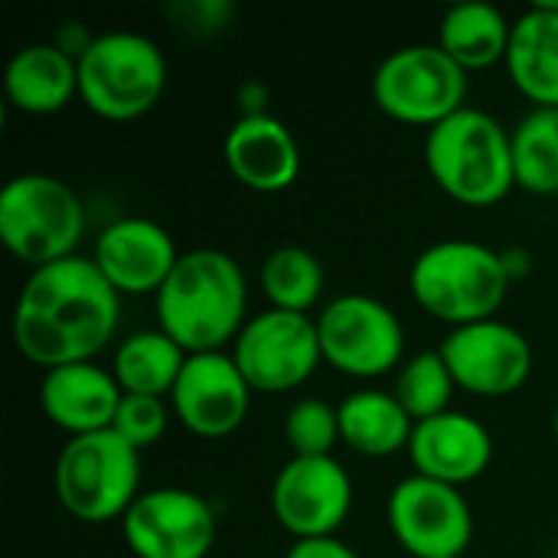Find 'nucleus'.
<instances>
[{"instance_id": "28", "label": "nucleus", "mask_w": 558, "mask_h": 558, "mask_svg": "<svg viewBox=\"0 0 558 558\" xmlns=\"http://www.w3.org/2000/svg\"><path fill=\"white\" fill-rule=\"evenodd\" d=\"M284 441L291 445L294 458H327L340 441V415L337 405L304 396L284 415Z\"/></svg>"}, {"instance_id": "31", "label": "nucleus", "mask_w": 558, "mask_h": 558, "mask_svg": "<svg viewBox=\"0 0 558 558\" xmlns=\"http://www.w3.org/2000/svg\"><path fill=\"white\" fill-rule=\"evenodd\" d=\"M239 101L245 108V114H265V101H268V92L258 85V82H245L239 88Z\"/></svg>"}, {"instance_id": "14", "label": "nucleus", "mask_w": 558, "mask_h": 558, "mask_svg": "<svg viewBox=\"0 0 558 558\" xmlns=\"http://www.w3.org/2000/svg\"><path fill=\"white\" fill-rule=\"evenodd\" d=\"M454 383L481 399H500L526 386L533 373V347L523 330L507 320H477L454 327L441 347Z\"/></svg>"}, {"instance_id": "11", "label": "nucleus", "mask_w": 558, "mask_h": 558, "mask_svg": "<svg viewBox=\"0 0 558 558\" xmlns=\"http://www.w3.org/2000/svg\"><path fill=\"white\" fill-rule=\"evenodd\" d=\"M389 530L412 558H461L474 539V513L461 487L409 474L386 504Z\"/></svg>"}, {"instance_id": "23", "label": "nucleus", "mask_w": 558, "mask_h": 558, "mask_svg": "<svg viewBox=\"0 0 558 558\" xmlns=\"http://www.w3.org/2000/svg\"><path fill=\"white\" fill-rule=\"evenodd\" d=\"M513 23L487 0H464L445 10L438 23V46L468 72L507 59Z\"/></svg>"}, {"instance_id": "18", "label": "nucleus", "mask_w": 558, "mask_h": 558, "mask_svg": "<svg viewBox=\"0 0 558 558\" xmlns=\"http://www.w3.org/2000/svg\"><path fill=\"white\" fill-rule=\"evenodd\" d=\"M222 157L229 173L255 193H281L301 173L294 131L268 111L242 114L222 141Z\"/></svg>"}, {"instance_id": "4", "label": "nucleus", "mask_w": 558, "mask_h": 558, "mask_svg": "<svg viewBox=\"0 0 558 558\" xmlns=\"http://www.w3.org/2000/svg\"><path fill=\"white\" fill-rule=\"evenodd\" d=\"M504 252L474 239H441L418 252L409 271L412 298L425 314L454 327L497 317L510 294Z\"/></svg>"}, {"instance_id": "13", "label": "nucleus", "mask_w": 558, "mask_h": 558, "mask_svg": "<svg viewBox=\"0 0 558 558\" xmlns=\"http://www.w3.org/2000/svg\"><path fill=\"white\" fill-rule=\"evenodd\" d=\"M353 507V481L347 468L327 458H291L275 474L271 513L284 533L298 539L337 536Z\"/></svg>"}, {"instance_id": "30", "label": "nucleus", "mask_w": 558, "mask_h": 558, "mask_svg": "<svg viewBox=\"0 0 558 558\" xmlns=\"http://www.w3.org/2000/svg\"><path fill=\"white\" fill-rule=\"evenodd\" d=\"M284 558H360L353 546H347L337 536H324V539H298Z\"/></svg>"}, {"instance_id": "32", "label": "nucleus", "mask_w": 558, "mask_h": 558, "mask_svg": "<svg viewBox=\"0 0 558 558\" xmlns=\"http://www.w3.org/2000/svg\"><path fill=\"white\" fill-rule=\"evenodd\" d=\"M504 265H507L510 278L517 281L520 275H526V271H530V255H526V252H520V248H510V252H504Z\"/></svg>"}, {"instance_id": "15", "label": "nucleus", "mask_w": 558, "mask_h": 558, "mask_svg": "<svg viewBox=\"0 0 558 558\" xmlns=\"http://www.w3.org/2000/svg\"><path fill=\"white\" fill-rule=\"evenodd\" d=\"M252 405V386L232 353H190L170 392V412L199 438H226L242 428Z\"/></svg>"}, {"instance_id": "6", "label": "nucleus", "mask_w": 558, "mask_h": 558, "mask_svg": "<svg viewBox=\"0 0 558 558\" xmlns=\"http://www.w3.org/2000/svg\"><path fill=\"white\" fill-rule=\"evenodd\" d=\"M85 235L82 196L52 173H20L0 190V242L23 265L43 268L78 255Z\"/></svg>"}, {"instance_id": "24", "label": "nucleus", "mask_w": 558, "mask_h": 558, "mask_svg": "<svg viewBox=\"0 0 558 558\" xmlns=\"http://www.w3.org/2000/svg\"><path fill=\"white\" fill-rule=\"evenodd\" d=\"M186 356L190 353L177 340H170L160 327L137 330L118 343L111 373H114L118 386L131 396H157V399L167 396L170 399Z\"/></svg>"}, {"instance_id": "20", "label": "nucleus", "mask_w": 558, "mask_h": 558, "mask_svg": "<svg viewBox=\"0 0 558 558\" xmlns=\"http://www.w3.org/2000/svg\"><path fill=\"white\" fill-rule=\"evenodd\" d=\"M504 65L536 108H558V3H533L513 20Z\"/></svg>"}, {"instance_id": "9", "label": "nucleus", "mask_w": 558, "mask_h": 558, "mask_svg": "<svg viewBox=\"0 0 558 558\" xmlns=\"http://www.w3.org/2000/svg\"><path fill=\"white\" fill-rule=\"evenodd\" d=\"M317 333L324 363L353 379H376L402 366L405 327L399 314L363 291L337 294L320 307Z\"/></svg>"}, {"instance_id": "2", "label": "nucleus", "mask_w": 558, "mask_h": 558, "mask_svg": "<svg viewBox=\"0 0 558 558\" xmlns=\"http://www.w3.org/2000/svg\"><path fill=\"white\" fill-rule=\"evenodd\" d=\"M248 320V281L222 248H190L157 291V327L186 353L235 343Z\"/></svg>"}, {"instance_id": "16", "label": "nucleus", "mask_w": 558, "mask_h": 558, "mask_svg": "<svg viewBox=\"0 0 558 558\" xmlns=\"http://www.w3.org/2000/svg\"><path fill=\"white\" fill-rule=\"evenodd\" d=\"M183 252H177L173 235L147 216H121L108 222L98 239L92 262L111 281V288L124 294H157L170 278L173 265Z\"/></svg>"}, {"instance_id": "3", "label": "nucleus", "mask_w": 558, "mask_h": 558, "mask_svg": "<svg viewBox=\"0 0 558 558\" xmlns=\"http://www.w3.org/2000/svg\"><path fill=\"white\" fill-rule=\"evenodd\" d=\"M425 167L432 180L464 206H494L517 186L510 131L474 105L428 128Z\"/></svg>"}, {"instance_id": "26", "label": "nucleus", "mask_w": 558, "mask_h": 558, "mask_svg": "<svg viewBox=\"0 0 558 558\" xmlns=\"http://www.w3.org/2000/svg\"><path fill=\"white\" fill-rule=\"evenodd\" d=\"M324 284V265L304 245H278L262 262V291L271 307L307 314L320 301Z\"/></svg>"}, {"instance_id": "22", "label": "nucleus", "mask_w": 558, "mask_h": 558, "mask_svg": "<svg viewBox=\"0 0 558 558\" xmlns=\"http://www.w3.org/2000/svg\"><path fill=\"white\" fill-rule=\"evenodd\" d=\"M340 441L366 458H389L409 451L415 422L386 389H356L340 405Z\"/></svg>"}, {"instance_id": "21", "label": "nucleus", "mask_w": 558, "mask_h": 558, "mask_svg": "<svg viewBox=\"0 0 558 558\" xmlns=\"http://www.w3.org/2000/svg\"><path fill=\"white\" fill-rule=\"evenodd\" d=\"M3 92L23 114L62 111L78 95V59L56 43H29L10 56Z\"/></svg>"}, {"instance_id": "10", "label": "nucleus", "mask_w": 558, "mask_h": 558, "mask_svg": "<svg viewBox=\"0 0 558 558\" xmlns=\"http://www.w3.org/2000/svg\"><path fill=\"white\" fill-rule=\"evenodd\" d=\"M232 360L252 392H291L324 363L317 320L311 314L265 307L252 314L232 343Z\"/></svg>"}, {"instance_id": "25", "label": "nucleus", "mask_w": 558, "mask_h": 558, "mask_svg": "<svg viewBox=\"0 0 558 558\" xmlns=\"http://www.w3.org/2000/svg\"><path fill=\"white\" fill-rule=\"evenodd\" d=\"M517 186L558 196V108H533L510 131Z\"/></svg>"}, {"instance_id": "8", "label": "nucleus", "mask_w": 558, "mask_h": 558, "mask_svg": "<svg viewBox=\"0 0 558 558\" xmlns=\"http://www.w3.org/2000/svg\"><path fill=\"white\" fill-rule=\"evenodd\" d=\"M468 69L438 43L392 49L373 72V98L396 121L435 128L468 105Z\"/></svg>"}, {"instance_id": "19", "label": "nucleus", "mask_w": 558, "mask_h": 558, "mask_svg": "<svg viewBox=\"0 0 558 558\" xmlns=\"http://www.w3.org/2000/svg\"><path fill=\"white\" fill-rule=\"evenodd\" d=\"M121 399L124 389L118 386L114 373H108L95 360L46 369L39 383L43 415L72 438L108 432L114 425Z\"/></svg>"}, {"instance_id": "12", "label": "nucleus", "mask_w": 558, "mask_h": 558, "mask_svg": "<svg viewBox=\"0 0 558 558\" xmlns=\"http://www.w3.org/2000/svg\"><path fill=\"white\" fill-rule=\"evenodd\" d=\"M121 536L137 558H206L216 546V510L196 490L157 487L124 513Z\"/></svg>"}, {"instance_id": "1", "label": "nucleus", "mask_w": 558, "mask_h": 558, "mask_svg": "<svg viewBox=\"0 0 558 558\" xmlns=\"http://www.w3.org/2000/svg\"><path fill=\"white\" fill-rule=\"evenodd\" d=\"M118 324L121 294L85 255L33 268L13 304V343L43 369L92 363Z\"/></svg>"}, {"instance_id": "5", "label": "nucleus", "mask_w": 558, "mask_h": 558, "mask_svg": "<svg viewBox=\"0 0 558 558\" xmlns=\"http://www.w3.org/2000/svg\"><path fill=\"white\" fill-rule=\"evenodd\" d=\"M167 88L163 49L137 29H105L78 56V98L108 121L147 114Z\"/></svg>"}, {"instance_id": "29", "label": "nucleus", "mask_w": 558, "mask_h": 558, "mask_svg": "<svg viewBox=\"0 0 558 558\" xmlns=\"http://www.w3.org/2000/svg\"><path fill=\"white\" fill-rule=\"evenodd\" d=\"M167 425H170V409H167L163 399L124 392V399H121V405H118V415H114V425H111V428H114L128 445H134L137 451H144V448H150V445H157V441L163 438Z\"/></svg>"}, {"instance_id": "33", "label": "nucleus", "mask_w": 558, "mask_h": 558, "mask_svg": "<svg viewBox=\"0 0 558 558\" xmlns=\"http://www.w3.org/2000/svg\"><path fill=\"white\" fill-rule=\"evenodd\" d=\"M553 432H556V441H558V409H556V418H553Z\"/></svg>"}, {"instance_id": "17", "label": "nucleus", "mask_w": 558, "mask_h": 558, "mask_svg": "<svg viewBox=\"0 0 558 558\" xmlns=\"http://www.w3.org/2000/svg\"><path fill=\"white\" fill-rule=\"evenodd\" d=\"M409 458L415 474L461 487L477 481L494 461V438L487 425L464 412H441L435 418L415 422Z\"/></svg>"}, {"instance_id": "7", "label": "nucleus", "mask_w": 558, "mask_h": 558, "mask_svg": "<svg viewBox=\"0 0 558 558\" xmlns=\"http://www.w3.org/2000/svg\"><path fill=\"white\" fill-rule=\"evenodd\" d=\"M52 487L78 523H111L141 497V451L114 428L69 438L56 458Z\"/></svg>"}, {"instance_id": "27", "label": "nucleus", "mask_w": 558, "mask_h": 558, "mask_svg": "<svg viewBox=\"0 0 558 558\" xmlns=\"http://www.w3.org/2000/svg\"><path fill=\"white\" fill-rule=\"evenodd\" d=\"M454 389H458V383H454L448 363L441 360V353L425 350L399 366L392 396L412 415V422H425V418L448 412Z\"/></svg>"}]
</instances>
